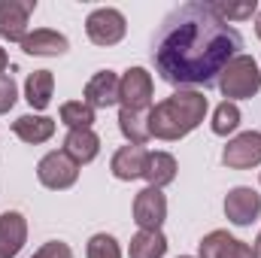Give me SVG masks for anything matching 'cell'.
I'll return each mask as SVG.
<instances>
[{"mask_svg": "<svg viewBox=\"0 0 261 258\" xmlns=\"http://www.w3.org/2000/svg\"><path fill=\"white\" fill-rule=\"evenodd\" d=\"M243 49V37L234 24L216 15L203 0H192L167 12L155 40L152 61L158 76L176 88H210L219 73Z\"/></svg>", "mask_w": 261, "mask_h": 258, "instance_id": "cell-1", "label": "cell"}, {"mask_svg": "<svg viewBox=\"0 0 261 258\" xmlns=\"http://www.w3.org/2000/svg\"><path fill=\"white\" fill-rule=\"evenodd\" d=\"M206 110H210V104H206L203 91L179 88V91H173L170 97H164L161 104L152 107V137L164 140V143L182 140L203 122Z\"/></svg>", "mask_w": 261, "mask_h": 258, "instance_id": "cell-2", "label": "cell"}, {"mask_svg": "<svg viewBox=\"0 0 261 258\" xmlns=\"http://www.w3.org/2000/svg\"><path fill=\"white\" fill-rule=\"evenodd\" d=\"M216 85H219L222 97L231 100V104H234V100L255 97L261 91V70H258V64H255V58L240 52L234 61H228V67L219 73Z\"/></svg>", "mask_w": 261, "mask_h": 258, "instance_id": "cell-3", "label": "cell"}, {"mask_svg": "<svg viewBox=\"0 0 261 258\" xmlns=\"http://www.w3.org/2000/svg\"><path fill=\"white\" fill-rule=\"evenodd\" d=\"M85 34H88V40H91L94 46H116V43L125 40L128 21H125V15H122L119 9L100 6V9L88 12V18H85Z\"/></svg>", "mask_w": 261, "mask_h": 258, "instance_id": "cell-4", "label": "cell"}, {"mask_svg": "<svg viewBox=\"0 0 261 258\" xmlns=\"http://www.w3.org/2000/svg\"><path fill=\"white\" fill-rule=\"evenodd\" d=\"M37 179L52 189V192H64L70 186H76L79 179V164L67 155L64 149H55V152H46L37 164Z\"/></svg>", "mask_w": 261, "mask_h": 258, "instance_id": "cell-5", "label": "cell"}, {"mask_svg": "<svg viewBox=\"0 0 261 258\" xmlns=\"http://www.w3.org/2000/svg\"><path fill=\"white\" fill-rule=\"evenodd\" d=\"M152 97H155L152 73L146 67H130V70H125L122 88H119L122 110H152Z\"/></svg>", "mask_w": 261, "mask_h": 258, "instance_id": "cell-6", "label": "cell"}, {"mask_svg": "<svg viewBox=\"0 0 261 258\" xmlns=\"http://www.w3.org/2000/svg\"><path fill=\"white\" fill-rule=\"evenodd\" d=\"M222 164L228 170H252L261 164V131H243L222 149Z\"/></svg>", "mask_w": 261, "mask_h": 258, "instance_id": "cell-7", "label": "cell"}, {"mask_svg": "<svg viewBox=\"0 0 261 258\" xmlns=\"http://www.w3.org/2000/svg\"><path fill=\"white\" fill-rule=\"evenodd\" d=\"M164 219H167V197H164L161 189L146 186L143 192H137V197H134V222L143 231H161Z\"/></svg>", "mask_w": 261, "mask_h": 258, "instance_id": "cell-8", "label": "cell"}, {"mask_svg": "<svg viewBox=\"0 0 261 258\" xmlns=\"http://www.w3.org/2000/svg\"><path fill=\"white\" fill-rule=\"evenodd\" d=\"M37 9V0H0V37L21 43L28 37V21Z\"/></svg>", "mask_w": 261, "mask_h": 258, "instance_id": "cell-9", "label": "cell"}, {"mask_svg": "<svg viewBox=\"0 0 261 258\" xmlns=\"http://www.w3.org/2000/svg\"><path fill=\"white\" fill-rule=\"evenodd\" d=\"M225 216L237 228H249L261 216V194L249 186H237L225 194Z\"/></svg>", "mask_w": 261, "mask_h": 258, "instance_id": "cell-10", "label": "cell"}, {"mask_svg": "<svg viewBox=\"0 0 261 258\" xmlns=\"http://www.w3.org/2000/svg\"><path fill=\"white\" fill-rule=\"evenodd\" d=\"M197 252L200 258H258L255 249L237 237H231L228 231H210L200 243H197Z\"/></svg>", "mask_w": 261, "mask_h": 258, "instance_id": "cell-11", "label": "cell"}, {"mask_svg": "<svg viewBox=\"0 0 261 258\" xmlns=\"http://www.w3.org/2000/svg\"><path fill=\"white\" fill-rule=\"evenodd\" d=\"M119 88H122V76H116L113 70H97L85 85V104L91 110H110L119 104Z\"/></svg>", "mask_w": 261, "mask_h": 258, "instance_id": "cell-12", "label": "cell"}, {"mask_svg": "<svg viewBox=\"0 0 261 258\" xmlns=\"http://www.w3.org/2000/svg\"><path fill=\"white\" fill-rule=\"evenodd\" d=\"M146 164H149V149L146 146H122L116 149L113 161H110V170L116 179L122 183H134V179H143L146 176Z\"/></svg>", "mask_w": 261, "mask_h": 258, "instance_id": "cell-13", "label": "cell"}, {"mask_svg": "<svg viewBox=\"0 0 261 258\" xmlns=\"http://www.w3.org/2000/svg\"><path fill=\"white\" fill-rule=\"evenodd\" d=\"M28 243V219L18 210L0 213V258H15Z\"/></svg>", "mask_w": 261, "mask_h": 258, "instance_id": "cell-14", "label": "cell"}, {"mask_svg": "<svg viewBox=\"0 0 261 258\" xmlns=\"http://www.w3.org/2000/svg\"><path fill=\"white\" fill-rule=\"evenodd\" d=\"M21 49L28 55H37V58H58L70 49V43H67L64 34H58L52 28H37L34 34H28L21 40Z\"/></svg>", "mask_w": 261, "mask_h": 258, "instance_id": "cell-15", "label": "cell"}, {"mask_svg": "<svg viewBox=\"0 0 261 258\" xmlns=\"http://www.w3.org/2000/svg\"><path fill=\"white\" fill-rule=\"evenodd\" d=\"M119 131L130 146H146L152 140V110H119Z\"/></svg>", "mask_w": 261, "mask_h": 258, "instance_id": "cell-16", "label": "cell"}, {"mask_svg": "<svg viewBox=\"0 0 261 258\" xmlns=\"http://www.w3.org/2000/svg\"><path fill=\"white\" fill-rule=\"evenodd\" d=\"M64 152L82 167V164H91L100 152V137L94 134L91 128H76L67 131L64 137Z\"/></svg>", "mask_w": 261, "mask_h": 258, "instance_id": "cell-17", "label": "cell"}, {"mask_svg": "<svg viewBox=\"0 0 261 258\" xmlns=\"http://www.w3.org/2000/svg\"><path fill=\"white\" fill-rule=\"evenodd\" d=\"M12 134H15L21 143H31V146L46 143V140L55 137V119H49V116H34V113L18 116V119L12 122Z\"/></svg>", "mask_w": 261, "mask_h": 258, "instance_id": "cell-18", "label": "cell"}, {"mask_svg": "<svg viewBox=\"0 0 261 258\" xmlns=\"http://www.w3.org/2000/svg\"><path fill=\"white\" fill-rule=\"evenodd\" d=\"M52 94H55L52 70H34L24 79V100L31 104V110H46L52 104Z\"/></svg>", "mask_w": 261, "mask_h": 258, "instance_id": "cell-19", "label": "cell"}, {"mask_svg": "<svg viewBox=\"0 0 261 258\" xmlns=\"http://www.w3.org/2000/svg\"><path fill=\"white\" fill-rule=\"evenodd\" d=\"M149 186L164 189L176 179V158L170 152H149V164H146V176Z\"/></svg>", "mask_w": 261, "mask_h": 258, "instance_id": "cell-20", "label": "cell"}, {"mask_svg": "<svg viewBox=\"0 0 261 258\" xmlns=\"http://www.w3.org/2000/svg\"><path fill=\"white\" fill-rule=\"evenodd\" d=\"M167 252V237L161 231H137L130 237V246H128V255L130 258H164Z\"/></svg>", "mask_w": 261, "mask_h": 258, "instance_id": "cell-21", "label": "cell"}, {"mask_svg": "<svg viewBox=\"0 0 261 258\" xmlns=\"http://www.w3.org/2000/svg\"><path fill=\"white\" fill-rule=\"evenodd\" d=\"M210 128H213L216 137H228V134H234V131L240 128V110H237V104L222 100V104L213 110V122H210Z\"/></svg>", "mask_w": 261, "mask_h": 258, "instance_id": "cell-22", "label": "cell"}, {"mask_svg": "<svg viewBox=\"0 0 261 258\" xmlns=\"http://www.w3.org/2000/svg\"><path fill=\"white\" fill-rule=\"evenodd\" d=\"M61 122L67 125V131L91 128L94 125V110L85 100H67V104H61Z\"/></svg>", "mask_w": 261, "mask_h": 258, "instance_id": "cell-23", "label": "cell"}, {"mask_svg": "<svg viewBox=\"0 0 261 258\" xmlns=\"http://www.w3.org/2000/svg\"><path fill=\"white\" fill-rule=\"evenodd\" d=\"M210 6H213V9H216V15H219V18H225L228 24H231V21L252 18V15L258 12V3H255V0H246V3H222V0H213Z\"/></svg>", "mask_w": 261, "mask_h": 258, "instance_id": "cell-24", "label": "cell"}, {"mask_svg": "<svg viewBox=\"0 0 261 258\" xmlns=\"http://www.w3.org/2000/svg\"><path fill=\"white\" fill-rule=\"evenodd\" d=\"M88 258H122V246L113 234H94L85 246Z\"/></svg>", "mask_w": 261, "mask_h": 258, "instance_id": "cell-25", "label": "cell"}, {"mask_svg": "<svg viewBox=\"0 0 261 258\" xmlns=\"http://www.w3.org/2000/svg\"><path fill=\"white\" fill-rule=\"evenodd\" d=\"M15 100H18V88H15V82H12V76H0V116L3 113H9L12 107H15Z\"/></svg>", "mask_w": 261, "mask_h": 258, "instance_id": "cell-26", "label": "cell"}, {"mask_svg": "<svg viewBox=\"0 0 261 258\" xmlns=\"http://www.w3.org/2000/svg\"><path fill=\"white\" fill-rule=\"evenodd\" d=\"M31 258H73V249L67 246L64 240H49V243H43Z\"/></svg>", "mask_w": 261, "mask_h": 258, "instance_id": "cell-27", "label": "cell"}, {"mask_svg": "<svg viewBox=\"0 0 261 258\" xmlns=\"http://www.w3.org/2000/svg\"><path fill=\"white\" fill-rule=\"evenodd\" d=\"M9 67V55H6V49L0 46V76H3V70Z\"/></svg>", "mask_w": 261, "mask_h": 258, "instance_id": "cell-28", "label": "cell"}, {"mask_svg": "<svg viewBox=\"0 0 261 258\" xmlns=\"http://www.w3.org/2000/svg\"><path fill=\"white\" fill-rule=\"evenodd\" d=\"M255 37L261 40V9L255 12Z\"/></svg>", "mask_w": 261, "mask_h": 258, "instance_id": "cell-29", "label": "cell"}, {"mask_svg": "<svg viewBox=\"0 0 261 258\" xmlns=\"http://www.w3.org/2000/svg\"><path fill=\"white\" fill-rule=\"evenodd\" d=\"M252 249H255V255L261 258V231H258V237H255V246H252Z\"/></svg>", "mask_w": 261, "mask_h": 258, "instance_id": "cell-30", "label": "cell"}, {"mask_svg": "<svg viewBox=\"0 0 261 258\" xmlns=\"http://www.w3.org/2000/svg\"><path fill=\"white\" fill-rule=\"evenodd\" d=\"M179 258H192V255H179Z\"/></svg>", "mask_w": 261, "mask_h": 258, "instance_id": "cell-31", "label": "cell"}]
</instances>
